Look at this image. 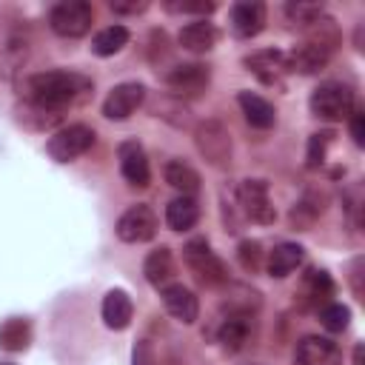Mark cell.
Segmentation results:
<instances>
[{
	"label": "cell",
	"mask_w": 365,
	"mask_h": 365,
	"mask_svg": "<svg viewBox=\"0 0 365 365\" xmlns=\"http://www.w3.org/2000/svg\"><path fill=\"white\" fill-rule=\"evenodd\" d=\"M88 86L86 77L74 71H37L23 83V94L40 111H60L74 103V97Z\"/></svg>",
	"instance_id": "cell-1"
},
{
	"label": "cell",
	"mask_w": 365,
	"mask_h": 365,
	"mask_svg": "<svg viewBox=\"0 0 365 365\" xmlns=\"http://www.w3.org/2000/svg\"><path fill=\"white\" fill-rule=\"evenodd\" d=\"M308 106H311V111H314L319 120H328V123L348 120L351 111H354V91H351V86H345V83L328 80V83H322V86L314 88Z\"/></svg>",
	"instance_id": "cell-2"
},
{
	"label": "cell",
	"mask_w": 365,
	"mask_h": 365,
	"mask_svg": "<svg viewBox=\"0 0 365 365\" xmlns=\"http://www.w3.org/2000/svg\"><path fill=\"white\" fill-rule=\"evenodd\" d=\"M94 23V9L86 0H60L48 11V26L60 37H83Z\"/></svg>",
	"instance_id": "cell-3"
},
{
	"label": "cell",
	"mask_w": 365,
	"mask_h": 365,
	"mask_svg": "<svg viewBox=\"0 0 365 365\" xmlns=\"http://www.w3.org/2000/svg\"><path fill=\"white\" fill-rule=\"evenodd\" d=\"M182 259L191 268V274L202 282V285H225L228 282V268L225 262L211 251V245L205 240H191L182 248Z\"/></svg>",
	"instance_id": "cell-4"
},
{
	"label": "cell",
	"mask_w": 365,
	"mask_h": 365,
	"mask_svg": "<svg viewBox=\"0 0 365 365\" xmlns=\"http://www.w3.org/2000/svg\"><path fill=\"white\" fill-rule=\"evenodd\" d=\"M91 145H94V131L83 123H71V125H63L60 131H54L48 137L46 151L54 163H71V160L83 157Z\"/></svg>",
	"instance_id": "cell-5"
},
{
	"label": "cell",
	"mask_w": 365,
	"mask_h": 365,
	"mask_svg": "<svg viewBox=\"0 0 365 365\" xmlns=\"http://www.w3.org/2000/svg\"><path fill=\"white\" fill-rule=\"evenodd\" d=\"M194 143L197 151L217 168H225L231 163V137L228 128L220 120H202L194 128Z\"/></svg>",
	"instance_id": "cell-6"
},
{
	"label": "cell",
	"mask_w": 365,
	"mask_h": 365,
	"mask_svg": "<svg viewBox=\"0 0 365 365\" xmlns=\"http://www.w3.org/2000/svg\"><path fill=\"white\" fill-rule=\"evenodd\" d=\"M237 200H240V205H242V211L251 222L271 225L277 220V208L268 197L265 180H242L240 188H237Z\"/></svg>",
	"instance_id": "cell-7"
},
{
	"label": "cell",
	"mask_w": 365,
	"mask_h": 365,
	"mask_svg": "<svg viewBox=\"0 0 365 365\" xmlns=\"http://www.w3.org/2000/svg\"><path fill=\"white\" fill-rule=\"evenodd\" d=\"M114 231H117V237H120L123 242H131V245L148 242V240L157 234V214H154L148 205L137 202V205H131L128 211L120 214Z\"/></svg>",
	"instance_id": "cell-8"
},
{
	"label": "cell",
	"mask_w": 365,
	"mask_h": 365,
	"mask_svg": "<svg viewBox=\"0 0 365 365\" xmlns=\"http://www.w3.org/2000/svg\"><path fill=\"white\" fill-rule=\"evenodd\" d=\"M211 83V68L205 63H180L165 71V86L177 97H197L208 88Z\"/></svg>",
	"instance_id": "cell-9"
},
{
	"label": "cell",
	"mask_w": 365,
	"mask_h": 365,
	"mask_svg": "<svg viewBox=\"0 0 365 365\" xmlns=\"http://www.w3.org/2000/svg\"><path fill=\"white\" fill-rule=\"evenodd\" d=\"M143 103H145V86L137 80H128L108 91V97L103 100V114L108 120H128Z\"/></svg>",
	"instance_id": "cell-10"
},
{
	"label": "cell",
	"mask_w": 365,
	"mask_h": 365,
	"mask_svg": "<svg viewBox=\"0 0 365 365\" xmlns=\"http://www.w3.org/2000/svg\"><path fill=\"white\" fill-rule=\"evenodd\" d=\"M117 160H120V174L125 177L128 185L134 188H145L151 182V168H148V157L143 151V145L137 140H125L117 148Z\"/></svg>",
	"instance_id": "cell-11"
},
{
	"label": "cell",
	"mask_w": 365,
	"mask_h": 365,
	"mask_svg": "<svg viewBox=\"0 0 365 365\" xmlns=\"http://www.w3.org/2000/svg\"><path fill=\"white\" fill-rule=\"evenodd\" d=\"M228 20H231V31L237 37L251 40L265 29V6L259 0H240L231 6Z\"/></svg>",
	"instance_id": "cell-12"
},
{
	"label": "cell",
	"mask_w": 365,
	"mask_h": 365,
	"mask_svg": "<svg viewBox=\"0 0 365 365\" xmlns=\"http://www.w3.org/2000/svg\"><path fill=\"white\" fill-rule=\"evenodd\" d=\"M160 297H163L165 311H168L177 322L191 325V322L197 319V314H200V302H197L194 291H191V288H185L182 282H168V285H163Z\"/></svg>",
	"instance_id": "cell-13"
},
{
	"label": "cell",
	"mask_w": 365,
	"mask_h": 365,
	"mask_svg": "<svg viewBox=\"0 0 365 365\" xmlns=\"http://www.w3.org/2000/svg\"><path fill=\"white\" fill-rule=\"evenodd\" d=\"M331 60V51L311 43V40H302L297 43L288 54H285V71H297V74H317L328 66Z\"/></svg>",
	"instance_id": "cell-14"
},
{
	"label": "cell",
	"mask_w": 365,
	"mask_h": 365,
	"mask_svg": "<svg viewBox=\"0 0 365 365\" xmlns=\"http://www.w3.org/2000/svg\"><path fill=\"white\" fill-rule=\"evenodd\" d=\"M299 365H342V351L328 336H302L297 342Z\"/></svg>",
	"instance_id": "cell-15"
},
{
	"label": "cell",
	"mask_w": 365,
	"mask_h": 365,
	"mask_svg": "<svg viewBox=\"0 0 365 365\" xmlns=\"http://www.w3.org/2000/svg\"><path fill=\"white\" fill-rule=\"evenodd\" d=\"M242 66H245L251 74H257L265 86H274V83H279V77H282V71H285V54L277 51V48H262V51L248 54V57L242 60Z\"/></svg>",
	"instance_id": "cell-16"
},
{
	"label": "cell",
	"mask_w": 365,
	"mask_h": 365,
	"mask_svg": "<svg viewBox=\"0 0 365 365\" xmlns=\"http://www.w3.org/2000/svg\"><path fill=\"white\" fill-rule=\"evenodd\" d=\"M103 322L111 328V331H123L131 325V317H134V302L131 297L123 291V288H111L106 297H103Z\"/></svg>",
	"instance_id": "cell-17"
},
{
	"label": "cell",
	"mask_w": 365,
	"mask_h": 365,
	"mask_svg": "<svg viewBox=\"0 0 365 365\" xmlns=\"http://www.w3.org/2000/svg\"><path fill=\"white\" fill-rule=\"evenodd\" d=\"M217 37H220V34H217L214 23H208V20H194V23H188V26H182L180 34H177L180 46L188 48V51H194V54L211 51V48L217 46Z\"/></svg>",
	"instance_id": "cell-18"
},
{
	"label": "cell",
	"mask_w": 365,
	"mask_h": 365,
	"mask_svg": "<svg viewBox=\"0 0 365 365\" xmlns=\"http://www.w3.org/2000/svg\"><path fill=\"white\" fill-rule=\"evenodd\" d=\"M302 259H305V248L299 242H279L268 254V274L282 279V277L294 274L302 265Z\"/></svg>",
	"instance_id": "cell-19"
},
{
	"label": "cell",
	"mask_w": 365,
	"mask_h": 365,
	"mask_svg": "<svg viewBox=\"0 0 365 365\" xmlns=\"http://www.w3.org/2000/svg\"><path fill=\"white\" fill-rule=\"evenodd\" d=\"M237 103H240L245 120H248L254 128H262V131H265V128L274 125L277 114H274V106H271L265 97H259V94H254V91H240V94H237Z\"/></svg>",
	"instance_id": "cell-20"
},
{
	"label": "cell",
	"mask_w": 365,
	"mask_h": 365,
	"mask_svg": "<svg viewBox=\"0 0 365 365\" xmlns=\"http://www.w3.org/2000/svg\"><path fill=\"white\" fill-rule=\"evenodd\" d=\"M143 274H145V279H148L151 285H157V288L168 285V279L174 277V257H171V248L160 245V248L148 251V257H145V262H143Z\"/></svg>",
	"instance_id": "cell-21"
},
{
	"label": "cell",
	"mask_w": 365,
	"mask_h": 365,
	"mask_svg": "<svg viewBox=\"0 0 365 365\" xmlns=\"http://www.w3.org/2000/svg\"><path fill=\"white\" fill-rule=\"evenodd\" d=\"M200 220V205L194 202V197H177L165 205V222L171 231H188L194 228Z\"/></svg>",
	"instance_id": "cell-22"
},
{
	"label": "cell",
	"mask_w": 365,
	"mask_h": 365,
	"mask_svg": "<svg viewBox=\"0 0 365 365\" xmlns=\"http://www.w3.org/2000/svg\"><path fill=\"white\" fill-rule=\"evenodd\" d=\"M334 294V282L325 271L319 268H311L305 277H302V285H299V297L305 299V305H322L328 302V297Z\"/></svg>",
	"instance_id": "cell-23"
},
{
	"label": "cell",
	"mask_w": 365,
	"mask_h": 365,
	"mask_svg": "<svg viewBox=\"0 0 365 365\" xmlns=\"http://www.w3.org/2000/svg\"><path fill=\"white\" fill-rule=\"evenodd\" d=\"M31 342V325L23 317H9L0 325V348L3 351H26Z\"/></svg>",
	"instance_id": "cell-24"
},
{
	"label": "cell",
	"mask_w": 365,
	"mask_h": 365,
	"mask_svg": "<svg viewBox=\"0 0 365 365\" xmlns=\"http://www.w3.org/2000/svg\"><path fill=\"white\" fill-rule=\"evenodd\" d=\"M165 182L171 185V188H177V191H182V197H191V194H197L200 191V174L188 165V163H182V160H171V163H165Z\"/></svg>",
	"instance_id": "cell-25"
},
{
	"label": "cell",
	"mask_w": 365,
	"mask_h": 365,
	"mask_svg": "<svg viewBox=\"0 0 365 365\" xmlns=\"http://www.w3.org/2000/svg\"><path fill=\"white\" fill-rule=\"evenodd\" d=\"M125 43H128V29H125V26H106L103 31L94 34L91 51H94L97 57H111V54H117Z\"/></svg>",
	"instance_id": "cell-26"
},
{
	"label": "cell",
	"mask_w": 365,
	"mask_h": 365,
	"mask_svg": "<svg viewBox=\"0 0 365 365\" xmlns=\"http://www.w3.org/2000/svg\"><path fill=\"white\" fill-rule=\"evenodd\" d=\"M220 342L228 351H240L248 342V317L245 314H231L220 328Z\"/></svg>",
	"instance_id": "cell-27"
},
{
	"label": "cell",
	"mask_w": 365,
	"mask_h": 365,
	"mask_svg": "<svg viewBox=\"0 0 365 365\" xmlns=\"http://www.w3.org/2000/svg\"><path fill=\"white\" fill-rule=\"evenodd\" d=\"M319 319H322V325H325L331 334H339V331L348 328L351 311H348V305H342V302H328V305L319 311Z\"/></svg>",
	"instance_id": "cell-28"
},
{
	"label": "cell",
	"mask_w": 365,
	"mask_h": 365,
	"mask_svg": "<svg viewBox=\"0 0 365 365\" xmlns=\"http://www.w3.org/2000/svg\"><path fill=\"white\" fill-rule=\"evenodd\" d=\"M285 14H288L294 23L308 26L311 20H317V17L322 14V6H319V3H302V0H297V3H288V6H285Z\"/></svg>",
	"instance_id": "cell-29"
},
{
	"label": "cell",
	"mask_w": 365,
	"mask_h": 365,
	"mask_svg": "<svg viewBox=\"0 0 365 365\" xmlns=\"http://www.w3.org/2000/svg\"><path fill=\"white\" fill-rule=\"evenodd\" d=\"M165 9L180 11V14H202V20H205V14H211L217 9V3H211V0L208 3L205 0H168Z\"/></svg>",
	"instance_id": "cell-30"
},
{
	"label": "cell",
	"mask_w": 365,
	"mask_h": 365,
	"mask_svg": "<svg viewBox=\"0 0 365 365\" xmlns=\"http://www.w3.org/2000/svg\"><path fill=\"white\" fill-rule=\"evenodd\" d=\"M237 257H240V262H242L245 271H257L259 268V259H262L259 242L257 240H242L240 248H237Z\"/></svg>",
	"instance_id": "cell-31"
},
{
	"label": "cell",
	"mask_w": 365,
	"mask_h": 365,
	"mask_svg": "<svg viewBox=\"0 0 365 365\" xmlns=\"http://www.w3.org/2000/svg\"><path fill=\"white\" fill-rule=\"evenodd\" d=\"M331 143V134L325 131V134H311V140H308V168H317V165H322V160H325V145Z\"/></svg>",
	"instance_id": "cell-32"
},
{
	"label": "cell",
	"mask_w": 365,
	"mask_h": 365,
	"mask_svg": "<svg viewBox=\"0 0 365 365\" xmlns=\"http://www.w3.org/2000/svg\"><path fill=\"white\" fill-rule=\"evenodd\" d=\"M131 365H157V354L148 339H140L131 351Z\"/></svg>",
	"instance_id": "cell-33"
},
{
	"label": "cell",
	"mask_w": 365,
	"mask_h": 365,
	"mask_svg": "<svg viewBox=\"0 0 365 365\" xmlns=\"http://www.w3.org/2000/svg\"><path fill=\"white\" fill-rule=\"evenodd\" d=\"M148 9V0H111L114 14H140Z\"/></svg>",
	"instance_id": "cell-34"
},
{
	"label": "cell",
	"mask_w": 365,
	"mask_h": 365,
	"mask_svg": "<svg viewBox=\"0 0 365 365\" xmlns=\"http://www.w3.org/2000/svg\"><path fill=\"white\" fill-rule=\"evenodd\" d=\"M348 123H351V137H354V143L362 148V145H365V114L354 108L351 117H348Z\"/></svg>",
	"instance_id": "cell-35"
},
{
	"label": "cell",
	"mask_w": 365,
	"mask_h": 365,
	"mask_svg": "<svg viewBox=\"0 0 365 365\" xmlns=\"http://www.w3.org/2000/svg\"><path fill=\"white\" fill-rule=\"evenodd\" d=\"M354 362L362 365V345H356V351H354Z\"/></svg>",
	"instance_id": "cell-36"
}]
</instances>
